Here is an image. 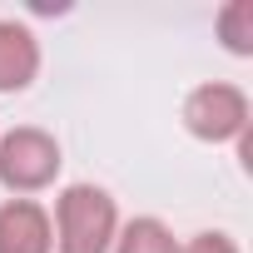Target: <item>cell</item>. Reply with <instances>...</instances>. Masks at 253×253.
<instances>
[{"mask_svg": "<svg viewBox=\"0 0 253 253\" xmlns=\"http://www.w3.org/2000/svg\"><path fill=\"white\" fill-rule=\"evenodd\" d=\"M55 253H109L119 233L114 199L94 184H70L55 204Z\"/></svg>", "mask_w": 253, "mask_h": 253, "instance_id": "cell-1", "label": "cell"}, {"mask_svg": "<svg viewBox=\"0 0 253 253\" xmlns=\"http://www.w3.org/2000/svg\"><path fill=\"white\" fill-rule=\"evenodd\" d=\"M60 174V144L45 129H10L0 134V184L15 194H35L55 184Z\"/></svg>", "mask_w": 253, "mask_h": 253, "instance_id": "cell-2", "label": "cell"}, {"mask_svg": "<svg viewBox=\"0 0 253 253\" xmlns=\"http://www.w3.org/2000/svg\"><path fill=\"white\" fill-rule=\"evenodd\" d=\"M184 124L194 139H209V144L238 139L248 129V99L233 84H199L184 99Z\"/></svg>", "mask_w": 253, "mask_h": 253, "instance_id": "cell-3", "label": "cell"}, {"mask_svg": "<svg viewBox=\"0 0 253 253\" xmlns=\"http://www.w3.org/2000/svg\"><path fill=\"white\" fill-rule=\"evenodd\" d=\"M0 253H55L50 213H45L35 199L0 204Z\"/></svg>", "mask_w": 253, "mask_h": 253, "instance_id": "cell-4", "label": "cell"}, {"mask_svg": "<svg viewBox=\"0 0 253 253\" xmlns=\"http://www.w3.org/2000/svg\"><path fill=\"white\" fill-rule=\"evenodd\" d=\"M40 70V45L25 25L0 20V89H25Z\"/></svg>", "mask_w": 253, "mask_h": 253, "instance_id": "cell-5", "label": "cell"}, {"mask_svg": "<svg viewBox=\"0 0 253 253\" xmlns=\"http://www.w3.org/2000/svg\"><path fill=\"white\" fill-rule=\"evenodd\" d=\"M114 253H179V243L159 218H134L124 233H114Z\"/></svg>", "mask_w": 253, "mask_h": 253, "instance_id": "cell-6", "label": "cell"}, {"mask_svg": "<svg viewBox=\"0 0 253 253\" xmlns=\"http://www.w3.org/2000/svg\"><path fill=\"white\" fill-rule=\"evenodd\" d=\"M218 35L233 55H253V5L248 0H233V5L218 15Z\"/></svg>", "mask_w": 253, "mask_h": 253, "instance_id": "cell-7", "label": "cell"}, {"mask_svg": "<svg viewBox=\"0 0 253 253\" xmlns=\"http://www.w3.org/2000/svg\"><path fill=\"white\" fill-rule=\"evenodd\" d=\"M179 253H238V243H233L228 233H199V238H189Z\"/></svg>", "mask_w": 253, "mask_h": 253, "instance_id": "cell-8", "label": "cell"}]
</instances>
